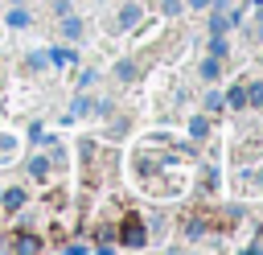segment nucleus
Listing matches in <instances>:
<instances>
[{"mask_svg":"<svg viewBox=\"0 0 263 255\" xmlns=\"http://www.w3.org/2000/svg\"><path fill=\"white\" fill-rule=\"evenodd\" d=\"M115 74H119L123 82H132V78H136V66H132V62H119V66H115Z\"/></svg>","mask_w":263,"mask_h":255,"instance_id":"9b49d317","label":"nucleus"},{"mask_svg":"<svg viewBox=\"0 0 263 255\" xmlns=\"http://www.w3.org/2000/svg\"><path fill=\"white\" fill-rule=\"evenodd\" d=\"M62 33H66V37H78V33H82V21H78V16H66Z\"/></svg>","mask_w":263,"mask_h":255,"instance_id":"6e6552de","label":"nucleus"},{"mask_svg":"<svg viewBox=\"0 0 263 255\" xmlns=\"http://www.w3.org/2000/svg\"><path fill=\"white\" fill-rule=\"evenodd\" d=\"M226 103H230V107H247V90H242V86H234V90L226 95Z\"/></svg>","mask_w":263,"mask_h":255,"instance_id":"9d476101","label":"nucleus"},{"mask_svg":"<svg viewBox=\"0 0 263 255\" xmlns=\"http://www.w3.org/2000/svg\"><path fill=\"white\" fill-rule=\"evenodd\" d=\"M189 4H193V8H210L214 0H189Z\"/></svg>","mask_w":263,"mask_h":255,"instance_id":"dca6fc26","label":"nucleus"},{"mask_svg":"<svg viewBox=\"0 0 263 255\" xmlns=\"http://www.w3.org/2000/svg\"><path fill=\"white\" fill-rule=\"evenodd\" d=\"M8 25H12V29H25V25H29V12H25V8H12V12H8Z\"/></svg>","mask_w":263,"mask_h":255,"instance_id":"39448f33","label":"nucleus"},{"mask_svg":"<svg viewBox=\"0 0 263 255\" xmlns=\"http://www.w3.org/2000/svg\"><path fill=\"white\" fill-rule=\"evenodd\" d=\"M247 99H255V103H263V82H259V86H251V90H247Z\"/></svg>","mask_w":263,"mask_h":255,"instance_id":"2eb2a0df","label":"nucleus"},{"mask_svg":"<svg viewBox=\"0 0 263 255\" xmlns=\"http://www.w3.org/2000/svg\"><path fill=\"white\" fill-rule=\"evenodd\" d=\"M201 78H205V82L218 78V58H205V62H201Z\"/></svg>","mask_w":263,"mask_h":255,"instance_id":"423d86ee","label":"nucleus"},{"mask_svg":"<svg viewBox=\"0 0 263 255\" xmlns=\"http://www.w3.org/2000/svg\"><path fill=\"white\" fill-rule=\"evenodd\" d=\"M259 181H263V177H259Z\"/></svg>","mask_w":263,"mask_h":255,"instance_id":"f3484780","label":"nucleus"},{"mask_svg":"<svg viewBox=\"0 0 263 255\" xmlns=\"http://www.w3.org/2000/svg\"><path fill=\"white\" fill-rule=\"evenodd\" d=\"M210 53H214V58H226V41H222L218 33H214V41H210Z\"/></svg>","mask_w":263,"mask_h":255,"instance_id":"f8f14e48","label":"nucleus"},{"mask_svg":"<svg viewBox=\"0 0 263 255\" xmlns=\"http://www.w3.org/2000/svg\"><path fill=\"white\" fill-rule=\"evenodd\" d=\"M21 206H25V193L21 189H8L4 193V210H21Z\"/></svg>","mask_w":263,"mask_h":255,"instance_id":"7ed1b4c3","label":"nucleus"},{"mask_svg":"<svg viewBox=\"0 0 263 255\" xmlns=\"http://www.w3.org/2000/svg\"><path fill=\"white\" fill-rule=\"evenodd\" d=\"M49 62H58V66H70V62H74V49H53V53H49Z\"/></svg>","mask_w":263,"mask_h":255,"instance_id":"1a4fd4ad","label":"nucleus"},{"mask_svg":"<svg viewBox=\"0 0 263 255\" xmlns=\"http://www.w3.org/2000/svg\"><path fill=\"white\" fill-rule=\"evenodd\" d=\"M29 173H33V177H45V173H49V160H45V156H33V160H29Z\"/></svg>","mask_w":263,"mask_h":255,"instance_id":"0eeeda50","label":"nucleus"},{"mask_svg":"<svg viewBox=\"0 0 263 255\" xmlns=\"http://www.w3.org/2000/svg\"><path fill=\"white\" fill-rule=\"evenodd\" d=\"M123 243H127V247H144V230H140V222H136V218L123 226Z\"/></svg>","mask_w":263,"mask_h":255,"instance_id":"f257e3e1","label":"nucleus"},{"mask_svg":"<svg viewBox=\"0 0 263 255\" xmlns=\"http://www.w3.org/2000/svg\"><path fill=\"white\" fill-rule=\"evenodd\" d=\"M230 25H234V16H226V12H214V21H210V29H214V33H226Z\"/></svg>","mask_w":263,"mask_h":255,"instance_id":"f03ea898","label":"nucleus"},{"mask_svg":"<svg viewBox=\"0 0 263 255\" xmlns=\"http://www.w3.org/2000/svg\"><path fill=\"white\" fill-rule=\"evenodd\" d=\"M160 8H164V12H168V16H177V12H181V0H164V4H160Z\"/></svg>","mask_w":263,"mask_h":255,"instance_id":"4468645a","label":"nucleus"},{"mask_svg":"<svg viewBox=\"0 0 263 255\" xmlns=\"http://www.w3.org/2000/svg\"><path fill=\"white\" fill-rule=\"evenodd\" d=\"M136 21H140V8H136V4H127V8L119 12V25L127 29V25H136Z\"/></svg>","mask_w":263,"mask_h":255,"instance_id":"20e7f679","label":"nucleus"},{"mask_svg":"<svg viewBox=\"0 0 263 255\" xmlns=\"http://www.w3.org/2000/svg\"><path fill=\"white\" fill-rule=\"evenodd\" d=\"M45 62H49V53H33V58H29V66H33V70H41Z\"/></svg>","mask_w":263,"mask_h":255,"instance_id":"ddd939ff","label":"nucleus"}]
</instances>
